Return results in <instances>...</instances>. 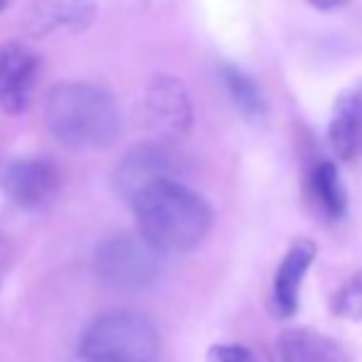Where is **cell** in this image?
Masks as SVG:
<instances>
[{"mask_svg":"<svg viewBox=\"0 0 362 362\" xmlns=\"http://www.w3.org/2000/svg\"><path fill=\"white\" fill-rule=\"evenodd\" d=\"M177 168H180V156L170 146V141H146L124 156L114 173V185L119 195L131 200L148 182L158 177H175Z\"/></svg>","mask_w":362,"mask_h":362,"instance_id":"obj_7","label":"cell"},{"mask_svg":"<svg viewBox=\"0 0 362 362\" xmlns=\"http://www.w3.org/2000/svg\"><path fill=\"white\" fill-rule=\"evenodd\" d=\"M40 74V54L20 40L0 45V109L23 114Z\"/></svg>","mask_w":362,"mask_h":362,"instance_id":"obj_8","label":"cell"},{"mask_svg":"<svg viewBox=\"0 0 362 362\" xmlns=\"http://www.w3.org/2000/svg\"><path fill=\"white\" fill-rule=\"evenodd\" d=\"M141 109L146 124L168 141L185 136L192 126V99L175 76H153L144 89Z\"/></svg>","mask_w":362,"mask_h":362,"instance_id":"obj_5","label":"cell"},{"mask_svg":"<svg viewBox=\"0 0 362 362\" xmlns=\"http://www.w3.org/2000/svg\"><path fill=\"white\" fill-rule=\"evenodd\" d=\"M330 308L338 318L362 320V269L335 291L330 298Z\"/></svg>","mask_w":362,"mask_h":362,"instance_id":"obj_15","label":"cell"},{"mask_svg":"<svg viewBox=\"0 0 362 362\" xmlns=\"http://www.w3.org/2000/svg\"><path fill=\"white\" fill-rule=\"evenodd\" d=\"M207 362H262L252 348L242 343H215L207 350Z\"/></svg>","mask_w":362,"mask_h":362,"instance_id":"obj_16","label":"cell"},{"mask_svg":"<svg viewBox=\"0 0 362 362\" xmlns=\"http://www.w3.org/2000/svg\"><path fill=\"white\" fill-rule=\"evenodd\" d=\"M328 141L340 160H355L362 156V79L335 99L328 124Z\"/></svg>","mask_w":362,"mask_h":362,"instance_id":"obj_10","label":"cell"},{"mask_svg":"<svg viewBox=\"0 0 362 362\" xmlns=\"http://www.w3.org/2000/svg\"><path fill=\"white\" fill-rule=\"evenodd\" d=\"M276 362H348V355L328 335L315 330H286L276 343Z\"/></svg>","mask_w":362,"mask_h":362,"instance_id":"obj_12","label":"cell"},{"mask_svg":"<svg viewBox=\"0 0 362 362\" xmlns=\"http://www.w3.org/2000/svg\"><path fill=\"white\" fill-rule=\"evenodd\" d=\"M308 192L318 210L330 219H340L348 210V190L340 180L338 168L330 160H320L308 173Z\"/></svg>","mask_w":362,"mask_h":362,"instance_id":"obj_13","label":"cell"},{"mask_svg":"<svg viewBox=\"0 0 362 362\" xmlns=\"http://www.w3.org/2000/svg\"><path fill=\"white\" fill-rule=\"evenodd\" d=\"M96 15L94 0H35L30 8V33L42 37L54 30H86Z\"/></svg>","mask_w":362,"mask_h":362,"instance_id":"obj_11","label":"cell"},{"mask_svg":"<svg viewBox=\"0 0 362 362\" xmlns=\"http://www.w3.org/2000/svg\"><path fill=\"white\" fill-rule=\"evenodd\" d=\"M8 5H10V0H0V13H3V10L8 8Z\"/></svg>","mask_w":362,"mask_h":362,"instance_id":"obj_18","label":"cell"},{"mask_svg":"<svg viewBox=\"0 0 362 362\" xmlns=\"http://www.w3.org/2000/svg\"><path fill=\"white\" fill-rule=\"evenodd\" d=\"M139 237L160 254H180L200 247L212 229V207L200 192L175 177H158L134 197Z\"/></svg>","mask_w":362,"mask_h":362,"instance_id":"obj_1","label":"cell"},{"mask_svg":"<svg viewBox=\"0 0 362 362\" xmlns=\"http://www.w3.org/2000/svg\"><path fill=\"white\" fill-rule=\"evenodd\" d=\"M158 254L144 237H111L96 252V272L111 286L144 288L158 276Z\"/></svg>","mask_w":362,"mask_h":362,"instance_id":"obj_4","label":"cell"},{"mask_svg":"<svg viewBox=\"0 0 362 362\" xmlns=\"http://www.w3.org/2000/svg\"><path fill=\"white\" fill-rule=\"evenodd\" d=\"M47 129L67 148H106L121 131V109L106 89L62 81L47 96Z\"/></svg>","mask_w":362,"mask_h":362,"instance_id":"obj_2","label":"cell"},{"mask_svg":"<svg viewBox=\"0 0 362 362\" xmlns=\"http://www.w3.org/2000/svg\"><path fill=\"white\" fill-rule=\"evenodd\" d=\"M308 3L318 10H335V8H340L345 0H308Z\"/></svg>","mask_w":362,"mask_h":362,"instance_id":"obj_17","label":"cell"},{"mask_svg":"<svg viewBox=\"0 0 362 362\" xmlns=\"http://www.w3.org/2000/svg\"><path fill=\"white\" fill-rule=\"evenodd\" d=\"M59 170L47 158H15L0 173V185L15 205L25 210L45 207L59 190Z\"/></svg>","mask_w":362,"mask_h":362,"instance_id":"obj_6","label":"cell"},{"mask_svg":"<svg viewBox=\"0 0 362 362\" xmlns=\"http://www.w3.org/2000/svg\"><path fill=\"white\" fill-rule=\"evenodd\" d=\"M318 254V244L308 237L296 239L286 249L281 264L274 276V291H272V310L279 318H291L298 308V296L300 284H303L305 274L310 272Z\"/></svg>","mask_w":362,"mask_h":362,"instance_id":"obj_9","label":"cell"},{"mask_svg":"<svg viewBox=\"0 0 362 362\" xmlns=\"http://www.w3.org/2000/svg\"><path fill=\"white\" fill-rule=\"evenodd\" d=\"M219 76H222V84H224V89H227L232 104L237 106L247 119L257 121L267 116V99H264L262 89H259L252 76L244 74L242 69L234 67V64H222Z\"/></svg>","mask_w":362,"mask_h":362,"instance_id":"obj_14","label":"cell"},{"mask_svg":"<svg viewBox=\"0 0 362 362\" xmlns=\"http://www.w3.org/2000/svg\"><path fill=\"white\" fill-rule=\"evenodd\" d=\"M84 362H158L160 335L136 310H109L86 325L79 338Z\"/></svg>","mask_w":362,"mask_h":362,"instance_id":"obj_3","label":"cell"}]
</instances>
